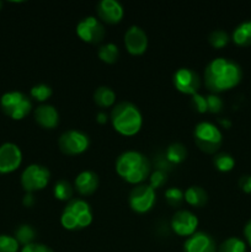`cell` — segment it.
<instances>
[{"mask_svg": "<svg viewBox=\"0 0 251 252\" xmlns=\"http://www.w3.org/2000/svg\"><path fill=\"white\" fill-rule=\"evenodd\" d=\"M108 115L105 112V111H98L97 113H96V122L98 123V125H106L108 121Z\"/></svg>", "mask_w": 251, "mask_h": 252, "instance_id": "obj_39", "label": "cell"}, {"mask_svg": "<svg viewBox=\"0 0 251 252\" xmlns=\"http://www.w3.org/2000/svg\"><path fill=\"white\" fill-rule=\"evenodd\" d=\"M198 224L199 221L196 214L187 211V209H180V211L175 212L171 221H170V226H171L172 231L176 235L186 239L196 233Z\"/></svg>", "mask_w": 251, "mask_h": 252, "instance_id": "obj_11", "label": "cell"}, {"mask_svg": "<svg viewBox=\"0 0 251 252\" xmlns=\"http://www.w3.org/2000/svg\"><path fill=\"white\" fill-rule=\"evenodd\" d=\"M20 252H54L51 248H48L44 244L39 243H32L30 245L22 246V249Z\"/></svg>", "mask_w": 251, "mask_h": 252, "instance_id": "obj_35", "label": "cell"}, {"mask_svg": "<svg viewBox=\"0 0 251 252\" xmlns=\"http://www.w3.org/2000/svg\"><path fill=\"white\" fill-rule=\"evenodd\" d=\"M184 201L188 206L201 208V207L206 206L207 201H208V194H207L206 189L202 187L191 186L184 192Z\"/></svg>", "mask_w": 251, "mask_h": 252, "instance_id": "obj_19", "label": "cell"}, {"mask_svg": "<svg viewBox=\"0 0 251 252\" xmlns=\"http://www.w3.org/2000/svg\"><path fill=\"white\" fill-rule=\"evenodd\" d=\"M97 57L103 63L115 64L118 61V57H120V49H118L117 44L108 42V43L102 44L97 49Z\"/></svg>", "mask_w": 251, "mask_h": 252, "instance_id": "obj_23", "label": "cell"}, {"mask_svg": "<svg viewBox=\"0 0 251 252\" xmlns=\"http://www.w3.org/2000/svg\"><path fill=\"white\" fill-rule=\"evenodd\" d=\"M157 202V194L155 189L148 184L137 185L132 191L129 192L128 196V203H129L130 209L134 213L145 214L153 209Z\"/></svg>", "mask_w": 251, "mask_h": 252, "instance_id": "obj_9", "label": "cell"}, {"mask_svg": "<svg viewBox=\"0 0 251 252\" xmlns=\"http://www.w3.org/2000/svg\"><path fill=\"white\" fill-rule=\"evenodd\" d=\"M1 111L14 121H21L31 113L32 101L21 91H6L0 97Z\"/></svg>", "mask_w": 251, "mask_h": 252, "instance_id": "obj_5", "label": "cell"}, {"mask_svg": "<svg viewBox=\"0 0 251 252\" xmlns=\"http://www.w3.org/2000/svg\"><path fill=\"white\" fill-rule=\"evenodd\" d=\"M1 7H2V2L0 1V10H1Z\"/></svg>", "mask_w": 251, "mask_h": 252, "instance_id": "obj_41", "label": "cell"}, {"mask_svg": "<svg viewBox=\"0 0 251 252\" xmlns=\"http://www.w3.org/2000/svg\"><path fill=\"white\" fill-rule=\"evenodd\" d=\"M22 164V152L15 143L6 142L0 145V174L16 171Z\"/></svg>", "mask_w": 251, "mask_h": 252, "instance_id": "obj_13", "label": "cell"}, {"mask_svg": "<svg viewBox=\"0 0 251 252\" xmlns=\"http://www.w3.org/2000/svg\"><path fill=\"white\" fill-rule=\"evenodd\" d=\"M94 102L100 108L113 107L116 103V93L108 86H100L94 91Z\"/></svg>", "mask_w": 251, "mask_h": 252, "instance_id": "obj_21", "label": "cell"}, {"mask_svg": "<svg viewBox=\"0 0 251 252\" xmlns=\"http://www.w3.org/2000/svg\"><path fill=\"white\" fill-rule=\"evenodd\" d=\"M219 123H220L221 127L225 128V129L231 127V121L229 120V118H220V120H219Z\"/></svg>", "mask_w": 251, "mask_h": 252, "instance_id": "obj_40", "label": "cell"}, {"mask_svg": "<svg viewBox=\"0 0 251 252\" xmlns=\"http://www.w3.org/2000/svg\"><path fill=\"white\" fill-rule=\"evenodd\" d=\"M208 41L211 46L214 47V48H223V47H225L229 43L230 37L223 30H214V31L209 33Z\"/></svg>", "mask_w": 251, "mask_h": 252, "instance_id": "obj_29", "label": "cell"}, {"mask_svg": "<svg viewBox=\"0 0 251 252\" xmlns=\"http://www.w3.org/2000/svg\"><path fill=\"white\" fill-rule=\"evenodd\" d=\"M76 34L86 43H100L105 38V27L98 17L86 16L76 25Z\"/></svg>", "mask_w": 251, "mask_h": 252, "instance_id": "obj_10", "label": "cell"}, {"mask_svg": "<svg viewBox=\"0 0 251 252\" xmlns=\"http://www.w3.org/2000/svg\"><path fill=\"white\" fill-rule=\"evenodd\" d=\"M248 251V245L245 240L238 236H230L225 239L223 243L219 245L217 252H246Z\"/></svg>", "mask_w": 251, "mask_h": 252, "instance_id": "obj_25", "label": "cell"}, {"mask_svg": "<svg viewBox=\"0 0 251 252\" xmlns=\"http://www.w3.org/2000/svg\"><path fill=\"white\" fill-rule=\"evenodd\" d=\"M34 122L44 129H54L59 125V112L54 106L42 103L33 111Z\"/></svg>", "mask_w": 251, "mask_h": 252, "instance_id": "obj_17", "label": "cell"}, {"mask_svg": "<svg viewBox=\"0 0 251 252\" xmlns=\"http://www.w3.org/2000/svg\"><path fill=\"white\" fill-rule=\"evenodd\" d=\"M36 203V198H34L33 193H26L22 198V204H24L26 208H31V207L34 206Z\"/></svg>", "mask_w": 251, "mask_h": 252, "instance_id": "obj_38", "label": "cell"}, {"mask_svg": "<svg viewBox=\"0 0 251 252\" xmlns=\"http://www.w3.org/2000/svg\"><path fill=\"white\" fill-rule=\"evenodd\" d=\"M187 158V149L181 143H172L165 152V159L171 165H179Z\"/></svg>", "mask_w": 251, "mask_h": 252, "instance_id": "obj_22", "label": "cell"}, {"mask_svg": "<svg viewBox=\"0 0 251 252\" xmlns=\"http://www.w3.org/2000/svg\"><path fill=\"white\" fill-rule=\"evenodd\" d=\"M52 95H53V90L47 84H37V85L32 86L31 90H30V96L37 102L41 103L46 102L48 98H51Z\"/></svg>", "mask_w": 251, "mask_h": 252, "instance_id": "obj_28", "label": "cell"}, {"mask_svg": "<svg viewBox=\"0 0 251 252\" xmlns=\"http://www.w3.org/2000/svg\"><path fill=\"white\" fill-rule=\"evenodd\" d=\"M51 180V171L48 167L39 164H31L22 171L20 182L26 193H34L46 189Z\"/></svg>", "mask_w": 251, "mask_h": 252, "instance_id": "obj_7", "label": "cell"}, {"mask_svg": "<svg viewBox=\"0 0 251 252\" xmlns=\"http://www.w3.org/2000/svg\"><path fill=\"white\" fill-rule=\"evenodd\" d=\"M217 244L209 234L196 231L184 243V252H217Z\"/></svg>", "mask_w": 251, "mask_h": 252, "instance_id": "obj_16", "label": "cell"}, {"mask_svg": "<svg viewBox=\"0 0 251 252\" xmlns=\"http://www.w3.org/2000/svg\"><path fill=\"white\" fill-rule=\"evenodd\" d=\"M239 187L245 193H251V175H243L239 179Z\"/></svg>", "mask_w": 251, "mask_h": 252, "instance_id": "obj_36", "label": "cell"}, {"mask_svg": "<svg viewBox=\"0 0 251 252\" xmlns=\"http://www.w3.org/2000/svg\"><path fill=\"white\" fill-rule=\"evenodd\" d=\"M165 199L171 207H177L184 202V191L179 187H170L165 191Z\"/></svg>", "mask_w": 251, "mask_h": 252, "instance_id": "obj_31", "label": "cell"}, {"mask_svg": "<svg viewBox=\"0 0 251 252\" xmlns=\"http://www.w3.org/2000/svg\"><path fill=\"white\" fill-rule=\"evenodd\" d=\"M207 97V105H208V112L219 113L223 110L224 102L218 94H209Z\"/></svg>", "mask_w": 251, "mask_h": 252, "instance_id": "obj_33", "label": "cell"}, {"mask_svg": "<svg viewBox=\"0 0 251 252\" xmlns=\"http://www.w3.org/2000/svg\"><path fill=\"white\" fill-rule=\"evenodd\" d=\"M191 103L194 107V110L198 113L208 112V105H207V97L202 94L197 93L191 96Z\"/></svg>", "mask_w": 251, "mask_h": 252, "instance_id": "obj_34", "label": "cell"}, {"mask_svg": "<svg viewBox=\"0 0 251 252\" xmlns=\"http://www.w3.org/2000/svg\"><path fill=\"white\" fill-rule=\"evenodd\" d=\"M148 180H149V184L148 185H149L153 189H157L166 184L167 175H166V172L162 171V170L157 169V170H154V171L150 172Z\"/></svg>", "mask_w": 251, "mask_h": 252, "instance_id": "obj_32", "label": "cell"}, {"mask_svg": "<svg viewBox=\"0 0 251 252\" xmlns=\"http://www.w3.org/2000/svg\"><path fill=\"white\" fill-rule=\"evenodd\" d=\"M93 220L94 214L91 206L83 198L70 199L61 214L62 226L69 231L88 228Z\"/></svg>", "mask_w": 251, "mask_h": 252, "instance_id": "obj_4", "label": "cell"}, {"mask_svg": "<svg viewBox=\"0 0 251 252\" xmlns=\"http://www.w3.org/2000/svg\"><path fill=\"white\" fill-rule=\"evenodd\" d=\"M244 240H245L246 245H249L251 248V219H249L246 221V224L244 225Z\"/></svg>", "mask_w": 251, "mask_h": 252, "instance_id": "obj_37", "label": "cell"}, {"mask_svg": "<svg viewBox=\"0 0 251 252\" xmlns=\"http://www.w3.org/2000/svg\"><path fill=\"white\" fill-rule=\"evenodd\" d=\"M213 164L218 171L229 172L235 166V159L233 158V155L228 154V153H219L214 157Z\"/></svg>", "mask_w": 251, "mask_h": 252, "instance_id": "obj_27", "label": "cell"}, {"mask_svg": "<svg viewBox=\"0 0 251 252\" xmlns=\"http://www.w3.org/2000/svg\"><path fill=\"white\" fill-rule=\"evenodd\" d=\"M58 147L63 154L69 157L84 154L90 147V138L85 132L78 129H68L61 134Z\"/></svg>", "mask_w": 251, "mask_h": 252, "instance_id": "obj_8", "label": "cell"}, {"mask_svg": "<svg viewBox=\"0 0 251 252\" xmlns=\"http://www.w3.org/2000/svg\"><path fill=\"white\" fill-rule=\"evenodd\" d=\"M123 41H125L126 49L132 56L144 54L148 49V43H149L148 34L145 33L144 30L139 26H135V25L130 26L126 31Z\"/></svg>", "mask_w": 251, "mask_h": 252, "instance_id": "obj_14", "label": "cell"}, {"mask_svg": "<svg viewBox=\"0 0 251 252\" xmlns=\"http://www.w3.org/2000/svg\"><path fill=\"white\" fill-rule=\"evenodd\" d=\"M116 172L118 176L130 185H142L150 175V162L144 154L137 150L123 152L116 159Z\"/></svg>", "mask_w": 251, "mask_h": 252, "instance_id": "obj_2", "label": "cell"}, {"mask_svg": "<svg viewBox=\"0 0 251 252\" xmlns=\"http://www.w3.org/2000/svg\"><path fill=\"white\" fill-rule=\"evenodd\" d=\"M112 127L123 137H133L138 134L143 127V115L138 106L129 101L116 103L110 115Z\"/></svg>", "mask_w": 251, "mask_h": 252, "instance_id": "obj_3", "label": "cell"}, {"mask_svg": "<svg viewBox=\"0 0 251 252\" xmlns=\"http://www.w3.org/2000/svg\"><path fill=\"white\" fill-rule=\"evenodd\" d=\"M53 194L54 198L62 202H69L73 199L74 189L70 185V182L66 180H58L53 186Z\"/></svg>", "mask_w": 251, "mask_h": 252, "instance_id": "obj_24", "label": "cell"}, {"mask_svg": "<svg viewBox=\"0 0 251 252\" xmlns=\"http://www.w3.org/2000/svg\"><path fill=\"white\" fill-rule=\"evenodd\" d=\"M193 140L199 150L207 154H213L218 152L223 143V133L214 123L202 121L194 127Z\"/></svg>", "mask_w": 251, "mask_h": 252, "instance_id": "obj_6", "label": "cell"}, {"mask_svg": "<svg viewBox=\"0 0 251 252\" xmlns=\"http://www.w3.org/2000/svg\"><path fill=\"white\" fill-rule=\"evenodd\" d=\"M14 236L20 245L26 246L34 243L33 240L36 238V230L31 225H29V224H21V225L16 228Z\"/></svg>", "mask_w": 251, "mask_h": 252, "instance_id": "obj_26", "label": "cell"}, {"mask_svg": "<svg viewBox=\"0 0 251 252\" xmlns=\"http://www.w3.org/2000/svg\"><path fill=\"white\" fill-rule=\"evenodd\" d=\"M231 39L236 46L248 47L251 44V19L240 22L234 29Z\"/></svg>", "mask_w": 251, "mask_h": 252, "instance_id": "obj_20", "label": "cell"}, {"mask_svg": "<svg viewBox=\"0 0 251 252\" xmlns=\"http://www.w3.org/2000/svg\"><path fill=\"white\" fill-rule=\"evenodd\" d=\"M243 69L233 59L225 57L214 58L204 69V84L211 94L228 91L240 84Z\"/></svg>", "mask_w": 251, "mask_h": 252, "instance_id": "obj_1", "label": "cell"}, {"mask_svg": "<svg viewBox=\"0 0 251 252\" xmlns=\"http://www.w3.org/2000/svg\"><path fill=\"white\" fill-rule=\"evenodd\" d=\"M96 11L98 19L108 25L118 24L125 16L123 5L117 0H101L96 6Z\"/></svg>", "mask_w": 251, "mask_h": 252, "instance_id": "obj_15", "label": "cell"}, {"mask_svg": "<svg viewBox=\"0 0 251 252\" xmlns=\"http://www.w3.org/2000/svg\"><path fill=\"white\" fill-rule=\"evenodd\" d=\"M0 252H20V244L14 235L0 234Z\"/></svg>", "mask_w": 251, "mask_h": 252, "instance_id": "obj_30", "label": "cell"}, {"mask_svg": "<svg viewBox=\"0 0 251 252\" xmlns=\"http://www.w3.org/2000/svg\"><path fill=\"white\" fill-rule=\"evenodd\" d=\"M172 84L179 93L192 96L201 88V78L192 69L180 68L172 75Z\"/></svg>", "mask_w": 251, "mask_h": 252, "instance_id": "obj_12", "label": "cell"}, {"mask_svg": "<svg viewBox=\"0 0 251 252\" xmlns=\"http://www.w3.org/2000/svg\"><path fill=\"white\" fill-rule=\"evenodd\" d=\"M98 176L91 170H84L76 175L74 180V189L80 196H90L97 189Z\"/></svg>", "mask_w": 251, "mask_h": 252, "instance_id": "obj_18", "label": "cell"}]
</instances>
